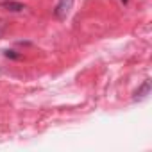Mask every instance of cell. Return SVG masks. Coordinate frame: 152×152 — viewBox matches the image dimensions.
Segmentation results:
<instances>
[{
	"mask_svg": "<svg viewBox=\"0 0 152 152\" xmlns=\"http://www.w3.org/2000/svg\"><path fill=\"white\" fill-rule=\"evenodd\" d=\"M72 7H73V0H59L56 4V7H54V16L57 20H66Z\"/></svg>",
	"mask_w": 152,
	"mask_h": 152,
	"instance_id": "cell-1",
	"label": "cell"
},
{
	"mask_svg": "<svg viewBox=\"0 0 152 152\" xmlns=\"http://www.w3.org/2000/svg\"><path fill=\"white\" fill-rule=\"evenodd\" d=\"M148 95H150V79H145V81L141 83V86L134 91L132 100H134V102H141V100H145Z\"/></svg>",
	"mask_w": 152,
	"mask_h": 152,
	"instance_id": "cell-2",
	"label": "cell"
},
{
	"mask_svg": "<svg viewBox=\"0 0 152 152\" xmlns=\"http://www.w3.org/2000/svg\"><path fill=\"white\" fill-rule=\"evenodd\" d=\"M0 7H4V9L11 11V13H22L25 9V6L16 2V0H0Z\"/></svg>",
	"mask_w": 152,
	"mask_h": 152,
	"instance_id": "cell-3",
	"label": "cell"
},
{
	"mask_svg": "<svg viewBox=\"0 0 152 152\" xmlns=\"http://www.w3.org/2000/svg\"><path fill=\"white\" fill-rule=\"evenodd\" d=\"M6 56H7V57H13V59H20V56L15 54V50H6Z\"/></svg>",
	"mask_w": 152,
	"mask_h": 152,
	"instance_id": "cell-4",
	"label": "cell"
},
{
	"mask_svg": "<svg viewBox=\"0 0 152 152\" xmlns=\"http://www.w3.org/2000/svg\"><path fill=\"white\" fill-rule=\"evenodd\" d=\"M122 2H124V4H127V2H129V0H122Z\"/></svg>",
	"mask_w": 152,
	"mask_h": 152,
	"instance_id": "cell-5",
	"label": "cell"
}]
</instances>
